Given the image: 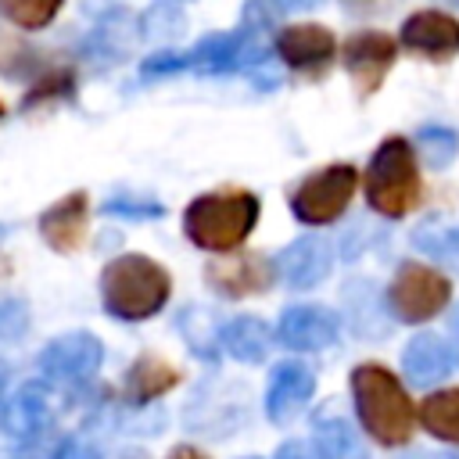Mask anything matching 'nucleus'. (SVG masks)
I'll use <instances>...</instances> for the list:
<instances>
[{
    "instance_id": "9b49d317",
    "label": "nucleus",
    "mask_w": 459,
    "mask_h": 459,
    "mask_svg": "<svg viewBox=\"0 0 459 459\" xmlns=\"http://www.w3.org/2000/svg\"><path fill=\"white\" fill-rule=\"evenodd\" d=\"M452 348L437 337V333H416L409 344H405V355H402V366H405V377L416 384V387H434L448 377L452 369Z\"/></svg>"
},
{
    "instance_id": "5701e85b",
    "label": "nucleus",
    "mask_w": 459,
    "mask_h": 459,
    "mask_svg": "<svg viewBox=\"0 0 459 459\" xmlns=\"http://www.w3.org/2000/svg\"><path fill=\"white\" fill-rule=\"evenodd\" d=\"M423 143H430V161H434V165H441V161H448L455 136H452V133H445V129H427V133H423Z\"/></svg>"
},
{
    "instance_id": "0eeeda50",
    "label": "nucleus",
    "mask_w": 459,
    "mask_h": 459,
    "mask_svg": "<svg viewBox=\"0 0 459 459\" xmlns=\"http://www.w3.org/2000/svg\"><path fill=\"white\" fill-rule=\"evenodd\" d=\"M100 341L93 333H65L43 348V373L50 380H86L100 366Z\"/></svg>"
},
{
    "instance_id": "f03ea898",
    "label": "nucleus",
    "mask_w": 459,
    "mask_h": 459,
    "mask_svg": "<svg viewBox=\"0 0 459 459\" xmlns=\"http://www.w3.org/2000/svg\"><path fill=\"white\" fill-rule=\"evenodd\" d=\"M258 219V197L244 194V190H230V194H204L186 208V237L197 247L208 251H233L237 244H244V237L251 233Z\"/></svg>"
},
{
    "instance_id": "393cba45",
    "label": "nucleus",
    "mask_w": 459,
    "mask_h": 459,
    "mask_svg": "<svg viewBox=\"0 0 459 459\" xmlns=\"http://www.w3.org/2000/svg\"><path fill=\"white\" fill-rule=\"evenodd\" d=\"M276 459H323V455H319V448H316V445H305V441H287V445L276 452Z\"/></svg>"
},
{
    "instance_id": "c85d7f7f",
    "label": "nucleus",
    "mask_w": 459,
    "mask_h": 459,
    "mask_svg": "<svg viewBox=\"0 0 459 459\" xmlns=\"http://www.w3.org/2000/svg\"><path fill=\"white\" fill-rule=\"evenodd\" d=\"M416 459H437V455H416Z\"/></svg>"
},
{
    "instance_id": "2eb2a0df",
    "label": "nucleus",
    "mask_w": 459,
    "mask_h": 459,
    "mask_svg": "<svg viewBox=\"0 0 459 459\" xmlns=\"http://www.w3.org/2000/svg\"><path fill=\"white\" fill-rule=\"evenodd\" d=\"M86 230V194H68L61 197L43 219H39V233L47 237L50 247L57 251H72L82 240Z\"/></svg>"
},
{
    "instance_id": "dca6fc26",
    "label": "nucleus",
    "mask_w": 459,
    "mask_h": 459,
    "mask_svg": "<svg viewBox=\"0 0 459 459\" xmlns=\"http://www.w3.org/2000/svg\"><path fill=\"white\" fill-rule=\"evenodd\" d=\"M47 416H50V409H47V391H43L39 384H25V387L14 391V394L4 402V409H0V423H4V430L14 434V437H32V434H39L43 423H47Z\"/></svg>"
},
{
    "instance_id": "ddd939ff",
    "label": "nucleus",
    "mask_w": 459,
    "mask_h": 459,
    "mask_svg": "<svg viewBox=\"0 0 459 459\" xmlns=\"http://www.w3.org/2000/svg\"><path fill=\"white\" fill-rule=\"evenodd\" d=\"M312 387H316V377L301 366V362H283L276 366L273 380H269V398H265V409L273 420H290L308 398H312Z\"/></svg>"
},
{
    "instance_id": "c756f323",
    "label": "nucleus",
    "mask_w": 459,
    "mask_h": 459,
    "mask_svg": "<svg viewBox=\"0 0 459 459\" xmlns=\"http://www.w3.org/2000/svg\"><path fill=\"white\" fill-rule=\"evenodd\" d=\"M290 4H308V0H290Z\"/></svg>"
},
{
    "instance_id": "9d476101",
    "label": "nucleus",
    "mask_w": 459,
    "mask_h": 459,
    "mask_svg": "<svg viewBox=\"0 0 459 459\" xmlns=\"http://www.w3.org/2000/svg\"><path fill=\"white\" fill-rule=\"evenodd\" d=\"M402 43L427 57H452L459 54V22L441 11H416L402 25Z\"/></svg>"
},
{
    "instance_id": "39448f33",
    "label": "nucleus",
    "mask_w": 459,
    "mask_h": 459,
    "mask_svg": "<svg viewBox=\"0 0 459 459\" xmlns=\"http://www.w3.org/2000/svg\"><path fill=\"white\" fill-rule=\"evenodd\" d=\"M448 294H452V287H448V280L437 269L405 262L394 273V283L387 290V305H391V312L398 319L423 323V319H434L448 305Z\"/></svg>"
},
{
    "instance_id": "bb28decb",
    "label": "nucleus",
    "mask_w": 459,
    "mask_h": 459,
    "mask_svg": "<svg viewBox=\"0 0 459 459\" xmlns=\"http://www.w3.org/2000/svg\"><path fill=\"white\" fill-rule=\"evenodd\" d=\"M448 326H452V351H455V359H459V305L452 308V316H448Z\"/></svg>"
},
{
    "instance_id": "6ab92c4d",
    "label": "nucleus",
    "mask_w": 459,
    "mask_h": 459,
    "mask_svg": "<svg viewBox=\"0 0 459 459\" xmlns=\"http://www.w3.org/2000/svg\"><path fill=\"white\" fill-rule=\"evenodd\" d=\"M420 423L441 441H459V387L430 394L420 405Z\"/></svg>"
},
{
    "instance_id": "423d86ee",
    "label": "nucleus",
    "mask_w": 459,
    "mask_h": 459,
    "mask_svg": "<svg viewBox=\"0 0 459 459\" xmlns=\"http://www.w3.org/2000/svg\"><path fill=\"white\" fill-rule=\"evenodd\" d=\"M355 186H359V176L351 165H330V169L308 176L294 190L290 208L301 222H333L348 208Z\"/></svg>"
},
{
    "instance_id": "a211bd4d",
    "label": "nucleus",
    "mask_w": 459,
    "mask_h": 459,
    "mask_svg": "<svg viewBox=\"0 0 459 459\" xmlns=\"http://www.w3.org/2000/svg\"><path fill=\"white\" fill-rule=\"evenodd\" d=\"M212 283L219 290H230V294H247V290H262L269 283V265L262 258H237L230 265H212Z\"/></svg>"
},
{
    "instance_id": "f257e3e1",
    "label": "nucleus",
    "mask_w": 459,
    "mask_h": 459,
    "mask_svg": "<svg viewBox=\"0 0 459 459\" xmlns=\"http://www.w3.org/2000/svg\"><path fill=\"white\" fill-rule=\"evenodd\" d=\"M351 394L362 427L380 445H405L416 427V409L405 387L384 366H359L351 373Z\"/></svg>"
},
{
    "instance_id": "412c9836",
    "label": "nucleus",
    "mask_w": 459,
    "mask_h": 459,
    "mask_svg": "<svg viewBox=\"0 0 459 459\" xmlns=\"http://www.w3.org/2000/svg\"><path fill=\"white\" fill-rule=\"evenodd\" d=\"M61 0H0V11L25 29H43L54 14H57Z\"/></svg>"
},
{
    "instance_id": "cd10ccee",
    "label": "nucleus",
    "mask_w": 459,
    "mask_h": 459,
    "mask_svg": "<svg viewBox=\"0 0 459 459\" xmlns=\"http://www.w3.org/2000/svg\"><path fill=\"white\" fill-rule=\"evenodd\" d=\"M65 459H97V452L93 448H86V445H75V448H68V455Z\"/></svg>"
},
{
    "instance_id": "aec40b11",
    "label": "nucleus",
    "mask_w": 459,
    "mask_h": 459,
    "mask_svg": "<svg viewBox=\"0 0 459 459\" xmlns=\"http://www.w3.org/2000/svg\"><path fill=\"white\" fill-rule=\"evenodd\" d=\"M176 380H179V377H176V369H172V366H165L161 359H140V362L129 369L126 387H129V398L147 402V398H154V394L169 391Z\"/></svg>"
},
{
    "instance_id": "7c9ffc66",
    "label": "nucleus",
    "mask_w": 459,
    "mask_h": 459,
    "mask_svg": "<svg viewBox=\"0 0 459 459\" xmlns=\"http://www.w3.org/2000/svg\"><path fill=\"white\" fill-rule=\"evenodd\" d=\"M0 115H4V108H0Z\"/></svg>"
},
{
    "instance_id": "2f4dec72",
    "label": "nucleus",
    "mask_w": 459,
    "mask_h": 459,
    "mask_svg": "<svg viewBox=\"0 0 459 459\" xmlns=\"http://www.w3.org/2000/svg\"><path fill=\"white\" fill-rule=\"evenodd\" d=\"M0 233H4V230H0Z\"/></svg>"
},
{
    "instance_id": "20e7f679",
    "label": "nucleus",
    "mask_w": 459,
    "mask_h": 459,
    "mask_svg": "<svg viewBox=\"0 0 459 459\" xmlns=\"http://www.w3.org/2000/svg\"><path fill=\"white\" fill-rule=\"evenodd\" d=\"M366 197L387 219H402L405 212L416 208L420 172H416V154H412L409 140L391 136L377 147L369 172H366Z\"/></svg>"
},
{
    "instance_id": "7ed1b4c3",
    "label": "nucleus",
    "mask_w": 459,
    "mask_h": 459,
    "mask_svg": "<svg viewBox=\"0 0 459 459\" xmlns=\"http://www.w3.org/2000/svg\"><path fill=\"white\" fill-rule=\"evenodd\" d=\"M100 290L108 312L118 319H147L169 298V273L143 255H122L104 269Z\"/></svg>"
},
{
    "instance_id": "4be33fe9",
    "label": "nucleus",
    "mask_w": 459,
    "mask_h": 459,
    "mask_svg": "<svg viewBox=\"0 0 459 459\" xmlns=\"http://www.w3.org/2000/svg\"><path fill=\"white\" fill-rule=\"evenodd\" d=\"M348 430L344 427H337V423H330V427H319V434H316V448H319V455L323 459H341L344 452H348Z\"/></svg>"
},
{
    "instance_id": "4468645a",
    "label": "nucleus",
    "mask_w": 459,
    "mask_h": 459,
    "mask_svg": "<svg viewBox=\"0 0 459 459\" xmlns=\"http://www.w3.org/2000/svg\"><path fill=\"white\" fill-rule=\"evenodd\" d=\"M276 265L290 287H316L330 273V247L319 237H301L280 255Z\"/></svg>"
},
{
    "instance_id": "b1692460",
    "label": "nucleus",
    "mask_w": 459,
    "mask_h": 459,
    "mask_svg": "<svg viewBox=\"0 0 459 459\" xmlns=\"http://www.w3.org/2000/svg\"><path fill=\"white\" fill-rule=\"evenodd\" d=\"M108 212H129L133 219H140V215L154 219V215H161V204H154V201H129V197H118V201H108Z\"/></svg>"
},
{
    "instance_id": "a878e982",
    "label": "nucleus",
    "mask_w": 459,
    "mask_h": 459,
    "mask_svg": "<svg viewBox=\"0 0 459 459\" xmlns=\"http://www.w3.org/2000/svg\"><path fill=\"white\" fill-rule=\"evenodd\" d=\"M169 459H208L204 452H197L194 445H179V448H172V455Z\"/></svg>"
},
{
    "instance_id": "f3484780",
    "label": "nucleus",
    "mask_w": 459,
    "mask_h": 459,
    "mask_svg": "<svg viewBox=\"0 0 459 459\" xmlns=\"http://www.w3.org/2000/svg\"><path fill=\"white\" fill-rule=\"evenodd\" d=\"M222 344L230 348L233 359H240V362H258V359H265V351H269V326H265L262 319H255V316H237V319L222 330Z\"/></svg>"
},
{
    "instance_id": "1a4fd4ad",
    "label": "nucleus",
    "mask_w": 459,
    "mask_h": 459,
    "mask_svg": "<svg viewBox=\"0 0 459 459\" xmlns=\"http://www.w3.org/2000/svg\"><path fill=\"white\" fill-rule=\"evenodd\" d=\"M337 337V316L319 305H294L280 316V341L294 351H319Z\"/></svg>"
},
{
    "instance_id": "f8f14e48",
    "label": "nucleus",
    "mask_w": 459,
    "mask_h": 459,
    "mask_svg": "<svg viewBox=\"0 0 459 459\" xmlns=\"http://www.w3.org/2000/svg\"><path fill=\"white\" fill-rule=\"evenodd\" d=\"M276 50L294 68H316L333 57V36L323 25H290L276 36Z\"/></svg>"
},
{
    "instance_id": "6e6552de",
    "label": "nucleus",
    "mask_w": 459,
    "mask_h": 459,
    "mask_svg": "<svg viewBox=\"0 0 459 459\" xmlns=\"http://www.w3.org/2000/svg\"><path fill=\"white\" fill-rule=\"evenodd\" d=\"M394 61V39L384 32H359L344 43V65L362 93H373Z\"/></svg>"
}]
</instances>
